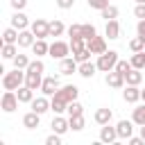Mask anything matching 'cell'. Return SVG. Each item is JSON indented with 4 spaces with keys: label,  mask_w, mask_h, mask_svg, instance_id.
<instances>
[{
    "label": "cell",
    "mask_w": 145,
    "mask_h": 145,
    "mask_svg": "<svg viewBox=\"0 0 145 145\" xmlns=\"http://www.w3.org/2000/svg\"><path fill=\"white\" fill-rule=\"evenodd\" d=\"M118 138H120V136H118V129H116V127H111V122L100 127V143L111 145V143H116Z\"/></svg>",
    "instance_id": "obj_7"
},
{
    "label": "cell",
    "mask_w": 145,
    "mask_h": 145,
    "mask_svg": "<svg viewBox=\"0 0 145 145\" xmlns=\"http://www.w3.org/2000/svg\"><path fill=\"white\" fill-rule=\"evenodd\" d=\"M91 54H93V52H91V50H88V45H86L82 52H77V54H72V57L77 59V63H84V61H91Z\"/></svg>",
    "instance_id": "obj_39"
},
{
    "label": "cell",
    "mask_w": 145,
    "mask_h": 145,
    "mask_svg": "<svg viewBox=\"0 0 145 145\" xmlns=\"http://www.w3.org/2000/svg\"><path fill=\"white\" fill-rule=\"evenodd\" d=\"M129 61H131V68H138V70H143V68H145V50H140V52H134Z\"/></svg>",
    "instance_id": "obj_30"
},
{
    "label": "cell",
    "mask_w": 145,
    "mask_h": 145,
    "mask_svg": "<svg viewBox=\"0 0 145 145\" xmlns=\"http://www.w3.org/2000/svg\"><path fill=\"white\" fill-rule=\"evenodd\" d=\"M66 113H68V118H70V116H82V113H84V106H82V102H77V100L68 102V109H66Z\"/></svg>",
    "instance_id": "obj_35"
},
{
    "label": "cell",
    "mask_w": 145,
    "mask_h": 145,
    "mask_svg": "<svg viewBox=\"0 0 145 145\" xmlns=\"http://www.w3.org/2000/svg\"><path fill=\"white\" fill-rule=\"evenodd\" d=\"M122 97H125V102H129V104H136V102L140 100V88H138V86H131V84H127V88L122 91Z\"/></svg>",
    "instance_id": "obj_21"
},
{
    "label": "cell",
    "mask_w": 145,
    "mask_h": 145,
    "mask_svg": "<svg viewBox=\"0 0 145 145\" xmlns=\"http://www.w3.org/2000/svg\"><path fill=\"white\" fill-rule=\"evenodd\" d=\"M68 27L61 23V20H50V36H61Z\"/></svg>",
    "instance_id": "obj_34"
},
{
    "label": "cell",
    "mask_w": 145,
    "mask_h": 145,
    "mask_svg": "<svg viewBox=\"0 0 145 145\" xmlns=\"http://www.w3.org/2000/svg\"><path fill=\"white\" fill-rule=\"evenodd\" d=\"M97 70L100 72H109V70H113L116 68V63H118V52L116 50H106V52H102V54H97Z\"/></svg>",
    "instance_id": "obj_2"
},
{
    "label": "cell",
    "mask_w": 145,
    "mask_h": 145,
    "mask_svg": "<svg viewBox=\"0 0 145 145\" xmlns=\"http://www.w3.org/2000/svg\"><path fill=\"white\" fill-rule=\"evenodd\" d=\"M66 109H68V102H66V100L50 97V111H54V113H66Z\"/></svg>",
    "instance_id": "obj_28"
},
{
    "label": "cell",
    "mask_w": 145,
    "mask_h": 145,
    "mask_svg": "<svg viewBox=\"0 0 145 145\" xmlns=\"http://www.w3.org/2000/svg\"><path fill=\"white\" fill-rule=\"evenodd\" d=\"M140 100L145 102V88H140Z\"/></svg>",
    "instance_id": "obj_50"
},
{
    "label": "cell",
    "mask_w": 145,
    "mask_h": 145,
    "mask_svg": "<svg viewBox=\"0 0 145 145\" xmlns=\"http://www.w3.org/2000/svg\"><path fill=\"white\" fill-rule=\"evenodd\" d=\"M29 29L34 32L36 39H48V36H50V23H48L45 18H36V20H32Z\"/></svg>",
    "instance_id": "obj_6"
},
{
    "label": "cell",
    "mask_w": 145,
    "mask_h": 145,
    "mask_svg": "<svg viewBox=\"0 0 145 145\" xmlns=\"http://www.w3.org/2000/svg\"><path fill=\"white\" fill-rule=\"evenodd\" d=\"M9 2H11V9L14 11H23L27 7V0H9Z\"/></svg>",
    "instance_id": "obj_45"
},
{
    "label": "cell",
    "mask_w": 145,
    "mask_h": 145,
    "mask_svg": "<svg viewBox=\"0 0 145 145\" xmlns=\"http://www.w3.org/2000/svg\"><path fill=\"white\" fill-rule=\"evenodd\" d=\"M39 125H41V113L27 111V113L23 116V127H25V129H36Z\"/></svg>",
    "instance_id": "obj_19"
},
{
    "label": "cell",
    "mask_w": 145,
    "mask_h": 145,
    "mask_svg": "<svg viewBox=\"0 0 145 145\" xmlns=\"http://www.w3.org/2000/svg\"><path fill=\"white\" fill-rule=\"evenodd\" d=\"M25 84L34 91H41V84H43V72L39 70H25Z\"/></svg>",
    "instance_id": "obj_9"
},
{
    "label": "cell",
    "mask_w": 145,
    "mask_h": 145,
    "mask_svg": "<svg viewBox=\"0 0 145 145\" xmlns=\"http://www.w3.org/2000/svg\"><path fill=\"white\" fill-rule=\"evenodd\" d=\"M136 34H138L140 39H145V18H140V20L136 23Z\"/></svg>",
    "instance_id": "obj_46"
},
{
    "label": "cell",
    "mask_w": 145,
    "mask_h": 145,
    "mask_svg": "<svg viewBox=\"0 0 145 145\" xmlns=\"http://www.w3.org/2000/svg\"><path fill=\"white\" fill-rule=\"evenodd\" d=\"M23 84H25V72H23L20 68H14V70H9V72L2 75V86H5V91H16V88L23 86Z\"/></svg>",
    "instance_id": "obj_1"
},
{
    "label": "cell",
    "mask_w": 145,
    "mask_h": 145,
    "mask_svg": "<svg viewBox=\"0 0 145 145\" xmlns=\"http://www.w3.org/2000/svg\"><path fill=\"white\" fill-rule=\"evenodd\" d=\"M66 32H68V36H70V39H75V36H82V25L72 23V25H70V27H68Z\"/></svg>",
    "instance_id": "obj_41"
},
{
    "label": "cell",
    "mask_w": 145,
    "mask_h": 145,
    "mask_svg": "<svg viewBox=\"0 0 145 145\" xmlns=\"http://www.w3.org/2000/svg\"><path fill=\"white\" fill-rule=\"evenodd\" d=\"M18 95H16V91H5L2 93V100H0V106H2V111L5 113H14L16 109H18Z\"/></svg>",
    "instance_id": "obj_3"
},
{
    "label": "cell",
    "mask_w": 145,
    "mask_h": 145,
    "mask_svg": "<svg viewBox=\"0 0 145 145\" xmlns=\"http://www.w3.org/2000/svg\"><path fill=\"white\" fill-rule=\"evenodd\" d=\"M104 82H106V86H111V88H122V86H125V75L118 72V70H109L106 77H104Z\"/></svg>",
    "instance_id": "obj_11"
},
{
    "label": "cell",
    "mask_w": 145,
    "mask_h": 145,
    "mask_svg": "<svg viewBox=\"0 0 145 145\" xmlns=\"http://www.w3.org/2000/svg\"><path fill=\"white\" fill-rule=\"evenodd\" d=\"M84 48H86V39H84V36H75V39H70V52H72V54L82 52Z\"/></svg>",
    "instance_id": "obj_31"
},
{
    "label": "cell",
    "mask_w": 145,
    "mask_h": 145,
    "mask_svg": "<svg viewBox=\"0 0 145 145\" xmlns=\"http://www.w3.org/2000/svg\"><path fill=\"white\" fill-rule=\"evenodd\" d=\"M16 95H18V100H20V102L29 104V102L34 100V88H29L27 84H23V86H18V88H16Z\"/></svg>",
    "instance_id": "obj_23"
},
{
    "label": "cell",
    "mask_w": 145,
    "mask_h": 145,
    "mask_svg": "<svg viewBox=\"0 0 145 145\" xmlns=\"http://www.w3.org/2000/svg\"><path fill=\"white\" fill-rule=\"evenodd\" d=\"M100 14H102V18H104V20L118 18V7H116V5H106V7H104V9L100 11Z\"/></svg>",
    "instance_id": "obj_36"
},
{
    "label": "cell",
    "mask_w": 145,
    "mask_h": 145,
    "mask_svg": "<svg viewBox=\"0 0 145 145\" xmlns=\"http://www.w3.org/2000/svg\"><path fill=\"white\" fill-rule=\"evenodd\" d=\"M140 138L145 140V125H140Z\"/></svg>",
    "instance_id": "obj_49"
},
{
    "label": "cell",
    "mask_w": 145,
    "mask_h": 145,
    "mask_svg": "<svg viewBox=\"0 0 145 145\" xmlns=\"http://www.w3.org/2000/svg\"><path fill=\"white\" fill-rule=\"evenodd\" d=\"M11 61H14V68H20V70H27V66H29V61H32V59H29L27 54H20V52H18V54H16V57H14Z\"/></svg>",
    "instance_id": "obj_32"
},
{
    "label": "cell",
    "mask_w": 145,
    "mask_h": 145,
    "mask_svg": "<svg viewBox=\"0 0 145 145\" xmlns=\"http://www.w3.org/2000/svg\"><path fill=\"white\" fill-rule=\"evenodd\" d=\"M97 34V29H95V25H91V23H84L82 25V36L86 39V41H91L93 36Z\"/></svg>",
    "instance_id": "obj_38"
},
{
    "label": "cell",
    "mask_w": 145,
    "mask_h": 145,
    "mask_svg": "<svg viewBox=\"0 0 145 145\" xmlns=\"http://www.w3.org/2000/svg\"><path fill=\"white\" fill-rule=\"evenodd\" d=\"M104 36H109L111 41L120 39V23H118V18L106 20V25H104Z\"/></svg>",
    "instance_id": "obj_14"
},
{
    "label": "cell",
    "mask_w": 145,
    "mask_h": 145,
    "mask_svg": "<svg viewBox=\"0 0 145 145\" xmlns=\"http://www.w3.org/2000/svg\"><path fill=\"white\" fill-rule=\"evenodd\" d=\"M45 145H61V134H57V131H52L48 138H45Z\"/></svg>",
    "instance_id": "obj_42"
},
{
    "label": "cell",
    "mask_w": 145,
    "mask_h": 145,
    "mask_svg": "<svg viewBox=\"0 0 145 145\" xmlns=\"http://www.w3.org/2000/svg\"><path fill=\"white\" fill-rule=\"evenodd\" d=\"M32 23H29V18L23 14V11H14V16H11V27H16V29H27Z\"/></svg>",
    "instance_id": "obj_20"
},
{
    "label": "cell",
    "mask_w": 145,
    "mask_h": 145,
    "mask_svg": "<svg viewBox=\"0 0 145 145\" xmlns=\"http://www.w3.org/2000/svg\"><path fill=\"white\" fill-rule=\"evenodd\" d=\"M131 120H134V125H145V102L143 104H138L134 111H131Z\"/></svg>",
    "instance_id": "obj_26"
},
{
    "label": "cell",
    "mask_w": 145,
    "mask_h": 145,
    "mask_svg": "<svg viewBox=\"0 0 145 145\" xmlns=\"http://www.w3.org/2000/svg\"><path fill=\"white\" fill-rule=\"evenodd\" d=\"M127 143H129V145H143L145 140H143L140 136H129V138H127Z\"/></svg>",
    "instance_id": "obj_48"
},
{
    "label": "cell",
    "mask_w": 145,
    "mask_h": 145,
    "mask_svg": "<svg viewBox=\"0 0 145 145\" xmlns=\"http://www.w3.org/2000/svg\"><path fill=\"white\" fill-rule=\"evenodd\" d=\"M116 129H118V136L122 140H127L129 136H134V120H120L116 125Z\"/></svg>",
    "instance_id": "obj_16"
},
{
    "label": "cell",
    "mask_w": 145,
    "mask_h": 145,
    "mask_svg": "<svg viewBox=\"0 0 145 145\" xmlns=\"http://www.w3.org/2000/svg\"><path fill=\"white\" fill-rule=\"evenodd\" d=\"M134 16L140 20V18H145V2H136V7H134Z\"/></svg>",
    "instance_id": "obj_44"
},
{
    "label": "cell",
    "mask_w": 145,
    "mask_h": 145,
    "mask_svg": "<svg viewBox=\"0 0 145 145\" xmlns=\"http://www.w3.org/2000/svg\"><path fill=\"white\" fill-rule=\"evenodd\" d=\"M29 106H32V111H36V113H45V111H50V100H48V95H41V97H34L32 102H29Z\"/></svg>",
    "instance_id": "obj_15"
},
{
    "label": "cell",
    "mask_w": 145,
    "mask_h": 145,
    "mask_svg": "<svg viewBox=\"0 0 145 145\" xmlns=\"http://www.w3.org/2000/svg\"><path fill=\"white\" fill-rule=\"evenodd\" d=\"M134 2H145V0H134Z\"/></svg>",
    "instance_id": "obj_51"
},
{
    "label": "cell",
    "mask_w": 145,
    "mask_h": 145,
    "mask_svg": "<svg viewBox=\"0 0 145 145\" xmlns=\"http://www.w3.org/2000/svg\"><path fill=\"white\" fill-rule=\"evenodd\" d=\"M77 68H79V63L75 57H66L59 61V75H72V72H77Z\"/></svg>",
    "instance_id": "obj_10"
},
{
    "label": "cell",
    "mask_w": 145,
    "mask_h": 145,
    "mask_svg": "<svg viewBox=\"0 0 145 145\" xmlns=\"http://www.w3.org/2000/svg\"><path fill=\"white\" fill-rule=\"evenodd\" d=\"M86 45H88V50L93 52V54H102V52H106V41H104V36H93L91 41H86Z\"/></svg>",
    "instance_id": "obj_13"
},
{
    "label": "cell",
    "mask_w": 145,
    "mask_h": 145,
    "mask_svg": "<svg viewBox=\"0 0 145 145\" xmlns=\"http://www.w3.org/2000/svg\"><path fill=\"white\" fill-rule=\"evenodd\" d=\"M129 50H131V52H140V50H145V39H140V36L136 34V36L129 41Z\"/></svg>",
    "instance_id": "obj_37"
},
{
    "label": "cell",
    "mask_w": 145,
    "mask_h": 145,
    "mask_svg": "<svg viewBox=\"0 0 145 145\" xmlns=\"http://www.w3.org/2000/svg\"><path fill=\"white\" fill-rule=\"evenodd\" d=\"M113 70H118V72L127 75V72L131 70V61H122V59H118V63H116V68H113Z\"/></svg>",
    "instance_id": "obj_40"
},
{
    "label": "cell",
    "mask_w": 145,
    "mask_h": 145,
    "mask_svg": "<svg viewBox=\"0 0 145 145\" xmlns=\"http://www.w3.org/2000/svg\"><path fill=\"white\" fill-rule=\"evenodd\" d=\"M61 84H59V77L57 75H50V77H43V84H41V93L43 95H48V97H52L54 93H57V88H59Z\"/></svg>",
    "instance_id": "obj_8"
},
{
    "label": "cell",
    "mask_w": 145,
    "mask_h": 145,
    "mask_svg": "<svg viewBox=\"0 0 145 145\" xmlns=\"http://www.w3.org/2000/svg\"><path fill=\"white\" fill-rule=\"evenodd\" d=\"M68 120H70V129H72V131H82V129L86 127V120H84V113H82V116H70Z\"/></svg>",
    "instance_id": "obj_33"
},
{
    "label": "cell",
    "mask_w": 145,
    "mask_h": 145,
    "mask_svg": "<svg viewBox=\"0 0 145 145\" xmlns=\"http://www.w3.org/2000/svg\"><path fill=\"white\" fill-rule=\"evenodd\" d=\"M18 34H20V29L7 27V29L2 32V43H18Z\"/></svg>",
    "instance_id": "obj_27"
},
{
    "label": "cell",
    "mask_w": 145,
    "mask_h": 145,
    "mask_svg": "<svg viewBox=\"0 0 145 145\" xmlns=\"http://www.w3.org/2000/svg\"><path fill=\"white\" fill-rule=\"evenodd\" d=\"M93 118H95V122L102 127V125H109V122L113 120V111H111L109 106H102V109H97V111H95V116H93Z\"/></svg>",
    "instance_id": "obj_18"
},
{
    "label": "cell",
    "mask_w": 145,
    "mask_h": 145,
    "mask_svg": "<svg viewBox=\"0 0 145 145\" xmlns=\"http://www.w3.org/2000/svg\"><path fill=\"white\" fill-rule=\"evenodd\" d=\"M32 52L36 57H43V54H50V45L45 43V39H36L34 45H32Z\"/></svg>",
    "instance_id": "obj_24"
},
{
    "label": "cell",
    "mask_w": 145,
    "mask_h": 145,
    "mask_svg": "<svg viewBox=\"0 0 145 145\" xmlns=\"http://www.w3.org/2000/svg\"><path fill=\"white\" fill-rule=\"evenodd\" d=\"M72 5H75V0H57L59 9H72Z\"/></svg>",
    "instance_id": "obj_47"
},
{
    "label": "cell",
    "mask_w": 145,
    "mask_h": 145,
    "mask_svg": "<svg viewBox=\"0 0 145 145\" xmlns=\"http://www.w3.org/2000/svg\"><path fill=\"white\" fill-rule=\"evenodd\" d=\"M34 41H36V36H34V32L29 27L27 29H20V34H18V48H32Z\"/></svg>",
    "instance_id": "obj_17"
},
{
    "label": "cell",
    "mask_w": 145,
    "mask_h": 145,
    "mask_svg": "<svg viewBox=\"0 0 145 145\" xmlns=\"http://www.w3.org/2000/svg\"><path fill=\"white\" fill-rule=\"evenodd\" d=\"M106 5H109V0H88V7L91 9H97V11H102Z\"/></svg>",
    "instance_id": "obj_43"
},
{
    "label": "cell",
    "mask_w": 145,
    "mask_h": 145,
    "mask_svg": "<svg viewBox=\"0 0 145 145\" xmlns=\"http://www.w3.org/2000/svg\"><path fill=\"white\" fill-rule=\"evenodd\" d=\"M18 54V43H2V59H14Z\"/></svg>",
    "instance_id": "obj_29"
},
{
    "label": "cell",
    "mask_w": 145,
    "mask_h": 145,
    "mask_svg": "<svg viewBox=\"0 0 145 145\" xmlns=\"http://www.w3.org/2000/svg\"><path fill=\"white\" fill-rule=\"evenodd\" d=\"M70 54V43H66V41H54V43H50V57L52 59H66Z\"/></svg>",
    "instance_id": "obj_4"
},
{
    "label": "cell",
    "mask_w": 145,
    "mask_h": 145,
    "mask_svg": "<svg viewBox=\"0 0 145 145\" xmlns=\"http://www.w3.org/2000/svg\"><path fill=\"white\" fill-rule=\"evenodd\" d=\"M95 70H97V63H93V61H84V63H79V68H77V72H79L84 79H91V77L95 75Z\"/></svg>",
    "instance_id": "obj_22"
},
{
    "label": "cell",
    "mask_w": 145,
    "mask_h": 145,
    "mask_svg": "<svg viewBox=\"0 0 145 145\" xmlns=\"http://www.w3.org/2000/svg\"><path fill=\"white\" fill-rule=\"evenodd\" d=\"M125 82L131 84V86H140V82H143V72H140L138 68H131V70L125 75Z\"/></svg>",
    "instance_id": "obj_25"
},
{
    "label": "cell",
    "mask_w": 145,
    "mask_h": 145,
    "mask_svg": "<svg viewBox=\"0 0 145 145\" xmlns=\"http://www.w3.org/2000/svg\"><path fill=\"white\" fill-rule=\"evenodd\" d=\"M77 95H79V88H77L75 84H66V86H59L57 93H54L52 97H59V100L72 102V100H77Z\"/></svg>",
    "instance_id": "obj_5"
},
{
    "label": "cell",
    "mask_w": 145,
    "mask_h": 145,
    "mask_svg": "<svg viewBox=\"0 0 145 145\" xmlns=\"http://www.w3.org/2000/svg\"><path fill=\"white\" fill-rule=\"evenodd\" d=\"M50 127H52V131H57V134H61V136H63V134L70 129V120H68V118H63L61 113H57V116L52 118V125H50Z\"/></svg>",
    "instance_id": "obj_12"
}]
</instances>
